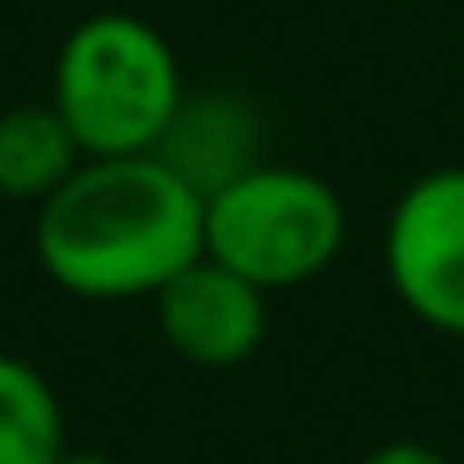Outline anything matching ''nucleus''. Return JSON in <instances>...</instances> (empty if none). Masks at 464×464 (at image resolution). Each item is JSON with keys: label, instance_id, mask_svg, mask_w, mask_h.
I'll use <instances>...</instances> for the list:
<instances>
[{"label": "nucleus", "instance_id": "1", "mask_svg": "<svg viewBox=\"0 0 464 464\" xmlns=\"http://www.w3.org/2000/svg\"><path fill=\"white\" fill-rule=\"evenodd\" d=\"M34 257L72 301H153L202 257V197L153 153L82 159L34 213Z\"/></svg>", "mask_w": 464, "mask_h": 464}, {"label": "nucleus", "instance_id": "2", "mask_svg": "<svg viewBox=\"0 0 464 464\" xmlns=\"http://www.w3.org/2000/svg\"><path fill=\"white\" fill-rule=\"evenodd\" d=\"M180 99V55L148 17L93 12L61 39L50 104L88 159L153 153Z\"/></svg>", "mask_w": 464, "mask_h": 464}, {"label": "nucleus", "instance_id": "3", "mask_svg": "<svg viewBox=\"0 0 464 464\" xmlns=\"http://www.w3.org/2000/svg\"><path fill=\"white\" fill-rule=\"evenodd\" d=\"M350 236L344 197L301 164L263 159L202 202V252L257 290H301L323 279Z\"/></svg>", "mask_w": 464, "mask_h": 464}, {"label": "nucleus", "instance_id": "4", "mask_svg": "<svg viewBox=\"0 0 464 464\" xmlns=\"http://www.w3.org/2000/svg\"><path fill=\"white\" fill-rule=\"evenodd\" d=\"M382 274L415 323L464 339V164L426 169L393 197Z\"/></svg>", "mask_w": 464, "mask_h": 464}, {"label": "nucleus", "instance_id": "5", "mask_svg": "<svg viewBox=\"0 0 464 464\" xmlns=\"http://www.w3.org/2000/svg\"><path fill=\"white\" fill-rule=\"evenodd\" d=\"M268 290H257L252 279H241L236 268L213 263L208 252L180 268L148 306L159 323V339L202 372H229L246 366L263 339H268Z\"/></svg>", "mask_w": 464, "mask_h": 464}, {"label": "nucleus", "instance_id": "6", "mask_svg": "<svg viewBox=\"0 0 464 464\" xmlns=\"http://www.w3.org/2000/svg\"><path fill=\"white\" fill-rule=\"evenodd\" d=\"M153 159H164L202 202L241 180L246 169H257L268 159V126L263 110L241 93V88H186L175 121L164 126Z\"/></svg>", "mask_w": 464, "mask_h": 464}, {"label": "nucleus", "instance_id": "7", "mask_svg": "<svg viewBox=\"0 0 464 464\" xmlns=\"http://www.w3.org/2000/svg\"><path fill=\"white\" fill-rule=\"evenodd\" d=\"M88 153L77 148L72 126L55 115V104H12L0 110V197L12 202H44L55 197Z\"/></svg>", "mask_w": 464, "mask_h": 464}, {"label": "nucleus", "instance_id": "8", "mask_svg": "<svg viewBox=\"0 0 464 464\" xmlns=\"http://www.w3.org/2000/svg\"><path fill=\"white\" fill-rule=\"evenodd\" d=\"M66 448L72 442L55 382L34 361L0 350V464H55Z\"/></svg>", "mask_w": 464, "mask_h": 464}, {"label": "nucleus", "instance_id": "9", "mask_svg": "<svg viewBox=\"0 0 464 464\" xmlns=\"http://www.w3.org/2000/svg\"><path fill=\"white\" fill-rule=\"evenodd\" d=\"M361 464H453L442 448H431V442H420V437H388V442H377Z\"/></svg>", "mask_w": 464, "mask_h": 464}, {"label": "nucleus", "instance_id": "10", "mask_svg": "<svg viewBox=\"0 0 464 464\" xmlns=\"http://www.w3.org/2000/svg\"><path fill=\"white\" fill-rule=\"evenodd\" d=\"M55 464H121L115 453H99V448H66Z\"/></svg>", "mask_w": 464, "mask_h": 464}]
</instances>
